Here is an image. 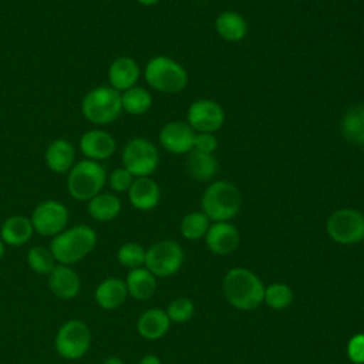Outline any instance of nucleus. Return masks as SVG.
Returning a JSON list of instances; mask_svg holds the SVG:
<instances>
[{"label":"nucleus","mask_w":364,"mask_h":364,"mask_svg":"<svg viewBox=\"0 0 364 364\" xmlns=\"http://www.w3.org/2000/svg\"><path fill=\"white\" fill-rule=\"evenodd\" d=\"M223 294L230 306L237 310H255L263 303L264 284L249 269H230L222 282Z\"/></svg>","instance_id":"1"},{"label":"nucleus","mask_w":364,"mask_h":364,"mask_svg":"<svg viewBox=\"0 0 364 364\" xmlns=\"http://www.w3.org/2000/svg\"><path fill=\"white\" fill-rule=\"evenodd\" d=\"M97 245V233L88 225H75L54 236L48 249L57 263L75 264L87 257Z\"/></svg>","instance_id":"2"},{"label":"nucleus","mask_w":364,"mask_h":364,"mask_svg":"<svg viewBox=\"0 0 364 364\" xmlns=\"http://www.w3.org/2000/svg\"><path fill=\"white\" fill-rule=\"evenodd\" d=\"M242 206V195L237 186L229 181H215L203 192L202 212L212 222H228L235 218Z\"/></svg>","instance_id":"3"},{"label":"nucleus","mask_w":364,"mask_h":364,"mask_svg":"<svg viewBox=\"0 0 364 364\" xmlns=\"http://www.w3.org/2000/svg\"><path fill=\"white\" fill-rule=\"evenodd\" d=\"M107 182V172L100 162L82 159L73 165L67 176L70 196L80 202H88L98 195Z\"/></svg>","instance_id":"4"},{"label":"nucleus","mask_w":364,"mask_h":364,"mask_svg":"<svg viewBox=\"0 0 364 364\" xmlns=\"http://www.w3.org/2000/svg\"><path fill=\"white\" fill-rule=\"evenodd\" d=\"M148 85L159 92L175 94L188 85V73L176 60L166 55L152 57L144 70Z\"/></svg>","instance_id":"5"},{"label":"nucleus","mask_w":364,"mask_h":364,"mask_svg":"<svg viewBox=\"0 0 364 364\" xmlns=\"http://www.w3.org/2000/svg\"><path fill=\"white\" fill-rule=\"evenodd\" d=\"M81 112L91 124H111L122 112L121 92L109 85H98L84 95L81 101Z\"/></svg>","instance_id":"6"},{"label":"nucleus","mask_w":364,"mask_h":364,"mask_svg":"<svg viewBox=\"0 0 364 364\" xmlns=\"http://www.w3.org/2000/svg\"><path fill=\"white\" fill-rule=\"evenodd\" d=\"M55 351L65 360L84 357L91 347V330L82 320L73 318L65 321L55 334Z\"/></svg>","instance_id":"7"},{"label":"nucleus","mask_w":364,"mask_h":364,"mask_svg":"<svg viewBox=\"0 0 364 364\" xmlns=\"http://www.w3.org/2000/svg\"><path fill=\"white\" fill-rule=\"evenodd\" d=\"M185 255L181 245L165 239L154 243L145 253V267L155 277H168L175 274L183 263Z\"/></svg>","instance_id":"8"},{"label":"nucleus","mask_w":364,"mask_h":364,"mask_svg":"<svg viewBox=\"0 0 364 364\" xmlns=\"http://www.w3.org/2000/svg\"><path fill=\"white\" fill-rule=\"evenodd\" d=\"M159 164V154L154 142L146 138H132L122 149V165L135 178L149 176Z\"/></svg>","instance_id":"9"},{"label":"nucleus","mask_w":364,"mask_h":364,"mask_svg":"<svg viewBox=\"0 0 364 364\" xmlns=\"http://www.w3.org/2000/svg\"><path fill=\"white\" fill-rule=\"evenodd\" d=\"M328 236L340 245H354L364 237V215L353 208L333 212L326 225Z\"/></svg>","instance_id":"10"},{"label":"nucleus","mask_w":364,"mask_h":364,"mask_svg":"<svg viewBox=\"0 0 364 364\" xmlns=\"http://www.w3.org/2000/svg\"><path fill=\"white\" fill-rule=\"evenodd\" d=\"M30 220L34 232L41 236L54 237L67 229L70 213L64 203L54 199H47L34 208Z\"/></svg>","instance_id":"11"},{"label":"nucleus","mask_w":364,"mask_h":364,"mask_svg":"<svg viewBox=\"0 0 364 364\" xmlns=\"http://www.w3.org/2000/svg\"><path fill=\"white\" fill-rule=\"evenodd\" d=\"M186 124L195 132H215L225 124L222 105L209 98L193 101L186 111Z\"/></svg>","instance_id":"12"},{"label":"nucleus","mask_w":364,"mask_h":364,"mask_svg":"<svg viewBox=\"0 0 364 364\" xmlns=\"http://www.w3.org/2000/svg\"><path fill=\"white\" fill-rule=\"evenodd\" d=\"M195 131L183 121H171L159 131V144L171 154L182 155L193 149Z\"/></svg>","instance_id":"13"},{"label":"nucleus","mask_w":364,"mask_h":364,"mask_svg":"<svg viewBox=\"0 0 364 364\" xmlns=\"http://www.w3.org/2000/svg\"><path fill=\"white\" fill-rule=\"evenodd\" d=\"M117 149L115 138L102 129H90L84 132L80 138V151L85 156V159H91L95 162L105 161L114 155Z\"/></svg>","instance_id":"14"},{"label":"nucleus","mask_w":364,"mask_h":364,"mask_svg":"<svg viewBox=\"0 0 364 364\" xmlns=\"http://www.w3.org/2000/svg\"><path fill=\"white\" fill-rule=\"evenodd\" d=\"M205 242L212 253L225 256L237 249L240 235L236 226L229 222H213L205 235Z\"/></svg>","instance_id":"15"},{"label":"nucleus","mask_w":364,"mask_h":364,"mask_svg":"<svg viewBox=\"0 0 364 364\" xmlns=\"http://www.w3.org/2000/svg\"><path fill=\"white\" fill-rule=\"evenodd\" d=\"M48 286L58 299L71 300L75 299L81 290V279L71 266L57 263L48 274Z\"/></svg>","instance_id":"16"},{"label":"nucleus","mask_w":364,"mask_h":364,"mask_svg":"<svg viewBox=\"0 0 364 364\" xmlns=\"http://www.w3.org/2000/svg\"><path fill=\"white\" fill-rule=\"evenodd\" d=\"M139 65L138 63L127 55L115 58L108 67V82L117 91H127L136 85L139 80Z\"/></svg>","instance_id":"17"},{"label":"nucleus","mask_w":364,"mask_h":364,"mask_svg":"<svg viewBox=\"0 0 364 364\" xmlns=\"http://www.w3.org/2000/svg\"><path fill=\"white\" fill-rule=\"evenodd\" d=\"M128 199L131 205L142 212L154 209L161 199L159 185L149 176L135 178L128 189Z\"/></svg>","instance_id":"18"},{"label":"nucleus","mask_w":364,"mask_h":364,"mask_svg":"<svg viewBox=\"0 0 364 364\" xmlns=\"http://www.w3.org/2000/svg\"><path fill=\"white\" fill-rule=\"evenodd\" d=\"M128 297L125 280L119 277H107L98 283L94 291L95 303L104 310H115L124 304Z\"/></svg>","instance_id":"19"},{"label":"nucleus","mask_w":364,"mask_h":364,"mask_svg":"<svg viewBox=\"0 0 364 364\" xmlns=\"http://www.w3.org/2000/svg\"><path fill=\"white\" fill-rule=\"evenodd\" d=\"M44 159L50 171L55 173H67L75 164V149L68 139L57 138L46 148Z\"/></svg>","instance_id":"20"},{"label":"nucleus","mask_w":364,"mask_h":364,"mask_svg":"<svg viewBox=\"0 0 364 364\" xmlns=\"http://www.w3.org/2000/svg\"><path fill=\"white\" fill-rule=\"evenodd\" d=\"M34 233L30 218L23 215H13L7 218L0 228V239L4 245L18 247L26 245Z\"/></svg>","instance_id":"21"},{"label":"nucleus","mask_w":364,"mask_h":364,"mask_svg":"<svg viewBox=\"0 0 364 364\" xmlns=\"http://www.w3.org/2000/svg\"><path fill=\"white\" fill-rule=\"evenodd\" d=\"M215 28L222 40L229 43H239L246 37L249 26L240 13L226 10L216 17Z\"/></svg>","instance_id":"22"},{"label":"nucleus","mask_w":364,"mask_h":364,"mask_svg":"<svg viewBox=\"0 0 364 364\" xmlns=\"http://www.w3.org/2000/svg\"><path fill=\"white\" fill-rule=\"evenodd\" d=\"M171 320L165 310L149 309L144 311L136 321V331L146 340H158L169 330Z\"/></svg>","instance_id":"23"},{"label":"nucleus","mask_w":364,"mask_h":364,"mask_svg":"<svg viewBox=\"0 0 364 364\" xmlns=\"http://www.w3.org/2000/svg\"><path fill=\"white\" fill-rule=\"evenodd\" d=\"M125 284L128 296L136 300H148L156 290V277L146 267H138L129 270Z\"/></svg>","instance_id":"24"},{"label":"nucleus","mask_w":364,"mask_h":364,"mask_svg":"<svg viewBox=\"0 0 364 364\" xmlns=\"http://www.w3.org/2000/svg\"><path fill=\"white\" fill-rule=\"evenodd\" d=\"M88 215L98 222L114 220L121 212V200L109 192H100L87 202Z\"/></svg>","instance_id":"25"},{"label":"nucleus","mask_w":364,"mask_h":364,"mask_svg":"<svg viewBox=\"0 0 364 364\" xmlns=\"http://www.w3.org/2000/svg\"><path fill=\"white\" fill-rule=\"evenodd\" d=\"M340 129L350 144L364 145V104H355L344 112Z\"/></svg>","instance_id":"26"},{"label":"nucleus","mask_w":364,"mask_h":364,"mask_svg":"<svg viewBox=\"0 0 364 364\" xmlns=\"http://www.w3.org/2000/svg\"><path fill=\"white\" fill-rule=\"evenodd\" d=\"M186 171L189 175L199 182L210 181L218 172V161L213 154L199 152L192 149L186 154Z\"/></svg>","instance_id":"27"},{"label":"nucleus","mask_w":364,"mask_h":364,"mask_svg":"<svg viewBox=\"0 0 364 364\" xmlns=\"http://www.w3.org/2000/svg\"><path fill=\"white\" fill-rule=\"evenodd\" d=\"M122 111L131 115H142L149 111L152 105V95L144 87H132L121 94Z\"/></svg>","instance_id":"28"},{"label":"nucleus","mask_w":364,"mask_h":364,"mask_svg":"<svg viewBox=\"0 0 364 364\" xmlns=\"http://www.w3.org/2000/svg\"><path fill=\"white\" fill-rule=\"evenodd\" d=\"M209 226V218L202 210H196L183 216L181 222V233L188 240H198L205 237Z\"/></svg>","instance_id":"29"},{"label":"nucleus","mask_w":364,"mask_h":364,"mask_svg":"<svg viewBox=\"0 0 364 364\" xmlns=\"http://www.w3.org/2000/svg\"><path fill=\"white\" fill-rule=\"evenodd\" d=\"M27 264L37 274H50L57 266L51 250L44 246H33L27 252Z\"/></svg>","instance_id":"30"},{"label":"nucleus","mask_w":364,"mask_h":364,"mask_svg":"<svg viewBox=\"0 0 364 364\" xmlns=\"http://www.w3.org/2000/svg\"><path fill=\"white\" fill-rule=\"evenodd\" d=\"M263 301L273 310H284L293 301V290L286 283H272L264 287Z\"/></svg>","instance_id":"31"},{"label":"nucleus","mask_w":364,"mask_h":364,"mask_svg":"<svg viewBox=\"0 0 364 364\" xmlns=\"http://www.w3.org/2000/svg\"><path fill=\"white\" fill-rule=\"evenodd\" d=\"M145 253H146V249H144L139 243L127 242L118 249L117 259L119 264L132 270V269L142 267L145 264Z\"/></svg>","instance_id":"32"},{"label":"nucleus","mask_w":364,"mask_h":364,"mask_svg":"<svg viewBox=\"0 0 364 364\" xmlns=\"http://www.w3.org/2000/svg\"><path fill=\"white\" fill-rule=\"evenodd\" d=\"M165 311L171 321L186 323L188 320L192 318V316L195 313V306L189 299L178 297L169 303V306Z\"/></svg>","instance_id":"33"},{"label":"nucleus","mask_w":364,"mask_h":364,"mask_svg":"<svg viewBox=\"0 0 364 364\" xmlns=\"http://www.w3.org/2000/svg\"><path fill=\"white\" fill-rule=\"evenodd\" d=\"M107 179H108V183H109V188L114 192H128V189L131 188V185L135 179V176L128 169L121 166V168L114 169L107 176Z\"/></svg>","instance_id":"34"},{"label":"nucleus","mask_w":364,"mask_h":364,"mask_svg":"<svg viewBox=\"0 0 364 364\" xmlns=\"http://www.w3.org/2000/svg\"><path fill=\"white\" fill-rule=\"evenodd\" d=\"M347 355L354 364H364V333L353 336L347 344Z\"/></svg>","instance_id":"35"},{"label":"nucleus","mask_w":364,"mask_h":364,"mask_svg":"<svg viewBox=\"0 0 364 364\" xmlns=\"http://www.w3.org/2000/svg\"><path fill=\"white\" fill-rule=\"evenodd\" d=\"M218 148V138L212 132H196L193 149L205 154H213Z\"/></svg>","instance_id":"36"},{"label":"nucleus","mask_w":364,"mask_h":364,"mask_svg":"<svg viewBox=\"0 0 364 364\" xmlns=\"http://www.w3.org/2000/svg\"><path fill=\"white\" fill-rule=\"evenodd\" d=\"M138 364H162V363H161L159 357H156L155 354H146L139 360Z\"/></svg>","instance_id":"37"},{"label":"nucleus","mask_w":364,"mask_h":364,"mask_svg":"<svg viewBox=\"0 0 364 364\" xmlns=\"http://www.w3.org/2000/svg\"><path fill=\"white\" fill-rule=\"evenodd\" d=\"M102 364H124V361L117 355H109L102 361Z\"/></svg>","instance_id":"38"},{"label":"nucleus","mask_w":364,"mask_h":364,"mask_svg":"<svg viewBox=\"0 0 364 364\" xmlns=\"http://www.w3.org/2000/svg\"><path fill=\"white\" fill-rule=\"evenodd\" d=\"M139 4H142V6H146V7H149V6H155L159 0H136Z\"/></svg>","instance_id":"39"},{"label":"nucleus","mask_w":364,"mask_h":364,"mask_svg":"<svg viewBox=\"0 0 364 364\" xmlns=\"http://www.w3.org/2000/svg\"><path fill=\"white\" fill-rule=\"evenodd\" d=\"M4 253H6V245H4L3 240L0 239V262H1L3 256H4Z\"/></svg>","instance_id":"40"},{"label":"nucleus","mask_w":364,"mask_h":364,"mask_svg":"<svg viewBox=\"0 0 364 364\" xmlns=\"http://www.w3.org/2000/svg\"><path fill=\"white\" fill-rule=\"evenodd\" d=\"M363 156H364V145H363Z\"/></svg>","instance_id":"41"},{"label":"nucleus","mask_w":364,"mask_h":364,"mask_svg":"<svg viewBox=\"0 0 364 364\" xmlns=\"http://www.w3.org/2000/svg\"><path fill=\"white\" fill-rule=\"evenodd\" d=\"M363 240H364V237H363Z\"/></svg>","instance_id":"42"}]
</instances>
